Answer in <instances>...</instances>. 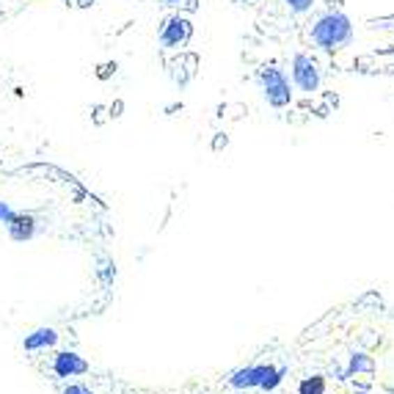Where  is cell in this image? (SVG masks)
<instances>
[{"label": "cell", "instance_id": "obj_11", "mask_svg": "<svg viewBox=\"0 0 394 394\" xmlns=\"http://www.w3.org/2000/svg\"><path fill=\"white\" fill-rule=\"evenodd\" d=\"M66 394H89V392H86V389H80V386H75V389H69Z\"/></svg>", "mask_w": 394, "mask_h": 394}, {"label": "cell", "instance_id": "obj_2", "mask_svg": "<svg viewBox=\"0 0 394 394\" xmlns=\"http://www.w3.org/2000/svg\"><path fill=\"white\" fill-rule=\"evenodd\" d=\"M287 375V367H273V364H251V367H240L229 375V386L232 389H262V392H273Z\"/></svg>", "mask_w": 394, "mask_h": 394}, {"label": "cell", "instance_id": "obj_12", "mask_svg": "<svg viewBox=\"0 0 394 394\" xmlns=\"http://www.w3.org/2000/svg\"><path fill=\"white\" fill-rule=\"evenodd\" d=\"M237 3H254V0H237Z\"/></svg>", "mask_w": 394, "mask_h": 394}, {"label": "cell", "instance_id": "obj_7", "mask_svg": "<svg viewBox=\"0 0 394 394\" xmlns=\"http://www.w3.org/2000/svg\"><path fill=\"white\" fill-rule=\"evenodd\" d=\"M326 378L323 375H309L298 384V394H326Z\"/></svg>", "mask_w": 394, "mask_h": 394}, {"label": "cell", "instance_id": "obj_1", "mask_svg": "<svg viewBox=\"0 0 394 394\" xmlns=\"http://www.w3.org/2000/svg\"><path fill=\"white\" fill-rule=\"evenodd\" d=\"M309 39L320 50H342L353 42V22L344 11H326L309 25Z\"/></svg>", "mask_w": 394, "mask_h": 394}, {"label": "cell", "instance_id": "obj_8", "mask_svg": "<svg viewBox=\"0 0 394 394\" xmlns=\"http://www.w3.org/2000/svg\"><path fill=\"white\" fill-rule=\"evenodd\" d=\"M372 370H375L372 356H367V353H361V350H356V353L350 356V367H347V372H372Z\"/></svg>", "mask_w": 394, "mask_h": 394}, {"label": "cell", "instance_id": "obj_6", "mask_svg": "<svg viewBox=\"0 0 394 394\" xmlns=\"http://www.w3.org/2000/svg\"><path fill=\"white\" fill-rule=\"evenodd\" d=\"M56 367L61 375H72V372H83V370H86V361H80V358L72 356V353H63V356L58 358Z\"/></svg>", "mask_w": 394, "mask_h": 394}, {"label": "cell", "instance_id": "obj_5", "mask_svg": "<svg viewBox=\"0 0 394 394\" xmlns=\"http://www.w3.org/2000/svg\"><path fill=\"white\" fill-rule=\"evenodd\" d=\"M190 36H193V25H190V20L188 17H169L166 22H163V28H160V45L166 47V50H176V47H185L188 42H190Z\"/></svg>", "mask_w": 394, "mask_h": 394}, {"label": "cell", "instance_id": "obj_3", "mask_svg": "<svg viewBox=\"0 0 394 394\" xmlns=\"http://www.w3.org/2000/svg\"><path fill=\"white\" fill-rule=\"evenodd\" d=\"M257 77H259V83H262V94H265V100H268L273 108L289 105V100H292L289 80H287V75H284L276 63H262L259 72H257Z\"/></svg>", "mask_w": 394, "mask_h": 394}, {"label": "cell", "instance_id": "obj_9", "mask_svg": "<svg viewBox=\"0 0 394 394\" xmlns=\"http://www.w3.org/2000/svg\"><path fill=\"white\" fill-rule=\"evenodd\" d=\"M279 3H282L289 14H295V17H303V14H309L317 6V0H279Z\"/></svg>", "mask_w": 394, "mask_h": 394}, {"label": "cell", "instance_id": "obj_10", "mask_svg": "<svg viewBox=\"0 0 394 394\" xmlns=\"http://www.w3.org/2000/svg\"><path fill=\"white\" fill-rule=\"evenodd\" d=\"M166 6H171V8H176V6H185V0H163Z\"/></svg>", "mask_w": 394, "mask_h": 394}, {"label": "cell", "instance_id": "obj_4", "mask_svg": "<svg viewBox=\"0 0 394 394\" xmlns=\"http://www.w3.org/2000/svg\"><path fill=\"white\" fill-rule=\"evenodd\" d=\"M289 75H292V86L303 94H315L320 89V80H323V72L317 66V61L309 56V53H295L289 61Z\"/></svg>", "mask_w": 394, "mask_h": 394}]
</instances>
